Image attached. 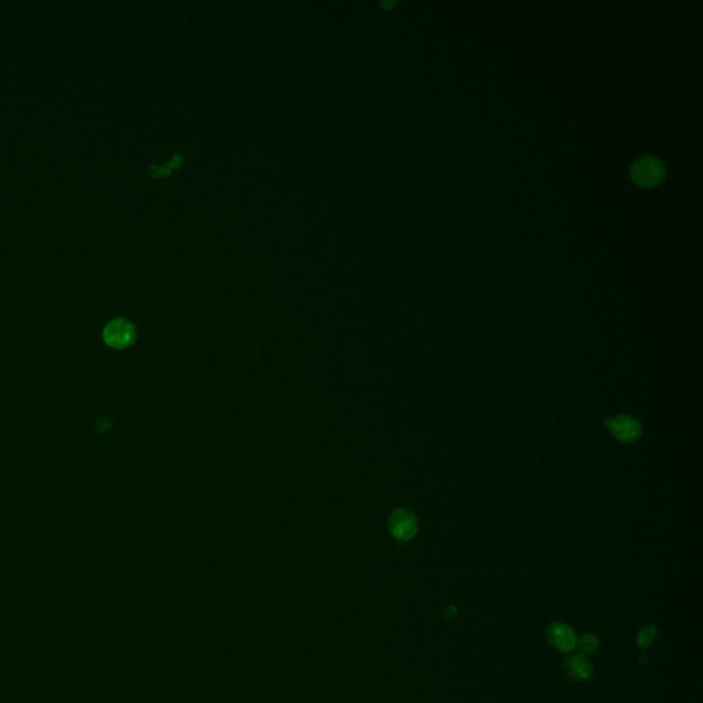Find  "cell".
I'll return each instance as SVG.
<instances>
[{
    "mask_svg": "<svg viewBox=\"0 0 703 703\" xmlns=\"http://www.w3.org/2000/svg\"><path fill=\"white\" fill-rule=\"evenodd\" d=\"M138 337V330L132 321L125 317L110 320L103 329V341L113 349H125Z\"/></svg>",
    "mask_w": 703,
    "mask_h": 703,
    "instance_id": "cell-1",
    "label": "cell"
},
{
    "mask_svg": "<svg viewBox=\"0 0 703 703\" xmlns=\"http://www.w3.org/2000/svg\"><path fill=\"white\" fill-rule=\"evenodd\" d=\"M656 637V630L653 625H647L637 633V644L642 649H647L654 643Z\"/></svg>",
    "mask_w": 703,
    "mask_h": 703,
    "instance_id": "cell-8",
    "label": "cell"
},
{
    "mask_svg": "<svg viewBox=\"0 0 703 703\" xmlns=\"http://www.w3.org/2000/svg\"><path fill=\"white\" fill-rule=\"evenodd\" d=\"M613 437H615L620 442L633 444L636 442L643 433V427L640 422L631 415H617L614 418H607L603 422Z\"/></svg>",
    "mask_w": 703,
    "mask_h": 703,
    "instance_id": "cell-3",
    "label": "cell"
},
{
    "mask_svg": "<svg viewBox=\"0 0 703 703\" xmlns=\"http://www.w3.org/2000/svg\"><path fill=\"white\" fill-rule=\"evenodd\" d=\"M547 640L560 653H570L577 647V636L574 631L563 624L554 622L547 628Z\"/></svg>",
    "mask_w": 703,
    "mask_h": 703,
    "instance_id": "cell-5",
    "label": "cell"
},
{
    "mask_svg": "<svg viewBox=\"0 0 703 703\" xmlns=\"http://www.w3.org/2000/svg\"><path fill=\"white\" fill-rule=\"evenodd\" d=\"M665 176L662 161L655 157H643L637 160L631 168V179L642 187H654Z\"/></svg>",
    "mask_w": 703,
    "mask_h": 703,
    "instance_id": "cell-2",
    "label": "cell"
},
{
    "mask_svg": "<svg viewBox=\"0 0 703 703\" xmlns=\"http://www.w3.org/2000/svg\"><path fill=\"white\" fill-rule=\"evenodd\" d=\"M565 670L570 679L579 683L588 681L593 675V666L589 658L584 654L570 655L565 661Z\"/></svg>",
    "mask_w": 703,
    "mask_h": 703,
    "instance_id": "cell-6",
    "label": "cell"
},
{
    "mask_svg": "<svg viewBox=\"0 0 703 703\" xmlns=\"http://www.w3.org/2000/svg\"><path fill=\"white\" fill-rule=\"evenodd\" d=\"M418 519L410 509H397L389 516V531L400 541H408L418 533Z\"/></svg>",
    "mask_w": 703,
    "mask_h": 703,
    "instance_id": "cell-4",
    "label": "cell"
},
{
    "mask_svg": "<svg viewBox=\"0 0 703 703\" xmlns=\"http://www.w3.org/2000/svg\"><path fill=\"white\" fill-rule=\"evenodd\" d=\"M577 646L581 650V654H593L599 649V640L595 634L592 633H584L581 637H577Z\"/></svg>",
    "mask_w": 703,
    "mask_h": 703,
    "instance_id": "cell-7",
    "label": "cell"
}]
</instances>
